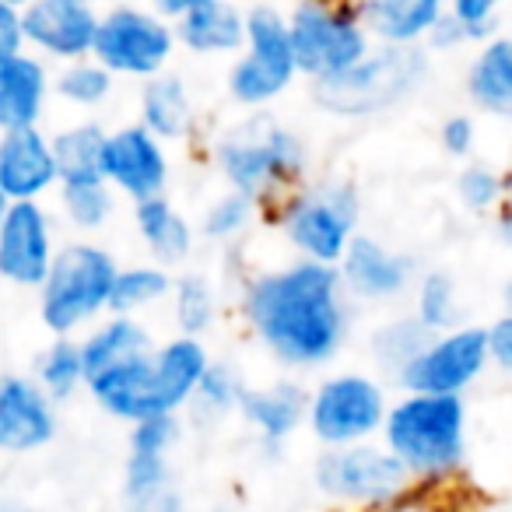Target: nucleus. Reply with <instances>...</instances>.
<instances>
[{
    "label": "nucleus",
    "mask_w": 512,
    "mask_h": 512,
    "mask_svg": "<svg viewBox=\"0 0 512 512\" xmlns=\"http://www.w3.org/2000/svg\"><path fill=\"white\" fill-rule=\"evenodd\" d=\"M116 78L99 64L95 57L74 60V64H64L53 78V88L64 102L78 109H99L102 102L113 95Z\"/></svg>",
    "instance_id": "nucleus-36"
},
{
    "label": "nucleus",
    "mask_w": 512,
    "mask_h": 512,
    "mask_svg": "<svg viewBox=\"0 0 512 512\" xmlns=\"http://www.w3.org/2000/svg\"><path fill=\"white\" fill-rule=\"evenodd\" d=\"M288 32L299 74L313 85L351 71L376 50L355 0H295Z\"/></svg>",
    "instance_id": "nucleus-7"
},
{
    "label": "nucleus",
    "mask_w": 512,
    "mask_h": 512,
    "mask_svg": "<svg viewBox=\"0 0 512 512\" xmlns=\"http://www.w3.org/2000/svg\"><path fill=\"white\" fill-rule=\"evenodd\" d=\"M242 323L267 355L292 372L323 369L348 341V292L337 267L295 260L242 285Z\"/></svg>",
    "instance_id": "nucleus-1"
},
{
    "label": "nucleus",
    "mask_w": 512,
    "mask_h": 512,
    "mask_svg": "<svg viewBox=\"0 0 512 512\" xmlns=\"http://www.w3.org/2000/svg\"><path fill=\"white\" fill-rule=\"evenodd\" d=\"M200 0H151V11H158L162 18H169V22H176L179 15H186L190 8H197Z\"/></svg>",
    "instance_id": "nucleus-46"
},
{
    "label": "nucleus",
    "mask_w": 512,
    "mask_h": 512,
    "mask_svg": "<svg viewBox=\"0 0 512 512\" xmlns=\"http://www.w3.org/2000/svg\"><path fill=\"white\" fill-rule=\"evenodd\" d=\"M193 120H197V106L179 74L165 71L141 85V120L137 123L151 130L162 144L183 141L193 130Z\"/></svg>",
    "instance_id": "nucleus-26"
},
{
    "label": "nucleus",
    "mask_w": 512,
    "mask_h": 512,
    "mask_svg": "<svg viewBox=\"0 0 512 512\" xmlns=\"http://www.w3.org/2000/svg\"><path fill=\"white\" fill-rule=\"evenodd\" d=\"M36 379L53 400H71L78 390L88 386L85 358H81V341L78 337H53L50 348L39 355L36 362Z\"/></svg>",
    "instance_id": "nucleus-32"
},
{
    "label": "nucleus",
    "mask_w": 512,
    "mask_h": 512,
    "mask_svg": "<svg viewBox=\"0 0 512 512\" xmlns=\"http://www.w3.org/2000/svg\"><path fill=\"white\" fill-rule=\"evenodd\" d=\"M509 306H512V281H509Z\"/></svg>",
    "instance_id": "nucleus-49"
},
{
    "label": "nucleus",
    "mask_w": 512,
    "mask_h": 512,
    "mask_svg": "<svg viewBox=\"0 0 512 512\" xmlns=\"http://www.w3.org/2000/svg\"><path fill=\"white\" fill-rule=\"evenodd\" d=\"M50 67L36 53H18V57L0 64V134L4 130L39 127L50 99Z\"/></svg>",
    "instance_id": "nucleus-22"
},
{
    "label": "nucleus",
    "mask_w": 512,
    "mask_h": 512,
    "mask_svg": "<svg viewBox=\"0 0 512 512\" xmlns=\"http://www.w3.org/2000/svg\"><path fill=\"white\" fill-rule=\"evenodd\" d=\"M25 25H22V8L15 4H4L0 0V64L18 53H25Z\"/></svg>",
    "instance_id": "nucleus-43"
},
{
    "label": "nucleus",
    "mask_w": 512,
    "mask_h": 512,
    "mask_svg": "<svg viewBox=\"0 0 512 512\" xmlns=\"http://www.w3.org/2000/svg\"><path fill=\"white\" fill-rule=\"evenodd\" d=\"M256 214H260L256 200H249L246 193L225 190L207 204L204 218H200V232L214 242H232V239H239L249 225H253Z\"/></svg>",
    "instance_id": "nucleus-38"
},
{
    "label": "nucleus",
    "mask_w": 512,
    "mask_h": 512,
    "mask_svg": "<svg viewBox=\"0 0 512 512\" xmlns=\"http://www.w3.org/2000/svg\"><path fill=\"white\" fill-rule=\"evenodd\" d=\"M498 8H502V0H449V15L467 29L470 43H488L495 32V18Z\"/></svg>",
    "instance_id": "nucleus-41"
},
{
    "label": "nucleus",
    "mask_w": 512,
    "mask_h": 512,
    "mask_svg": "<svg viewBox=\"0 0 512 512\" xmlns=\"http://www.w3.org/2000/svg\"><path fill=\"white\" fill-rule=\"evenodd\" d=\"M176 25L151 8L123 4L102 15L92 57L113 78L151 81L165 74L169 60L176 57Z\"/></svg>",
    "instance_id": "nucleus-12"
},
{
    "label": "nucleus",
    "mask_w": 512,
    "mask_h": 512,
    "mask_svg": "<svg viewBox=\"0 0 512 512\" xmlns=\"http://www.w3.org/2000/svg\"><path fill=\"white\" fill-rule=\"evenodd\" d=\"M491 365L488 327H456L432 334V341L411 358L397 376L404 393H435V397H463L484 369Z\"/></svg>",
    "instance_id": "nucleus-13"
},
{
    "label": "nucleus",
    "mask_w": 512,
    "mask_h": 512,
    "mask_svg": "<svg viewBox=\"0 0 512 512\" xmlns=\"http://www.w3.org/2000/svg\"><path fill=\"white\" fill-rule=\"evenodd\" d=\"M379 442L418 484H442L467 460V404L463 397L404 393L386 411Z\"/></svg>",
    "instance_id": "nucleus-4"
},
{
    "label": "nucleus",
    "mask_w": 512,
    "mask_h": 512,
    "mask_svg": "<svg viewBox=\"0 0 512 512\" xmlns=\"http://www.w3.org/2000/svg\"><path fill=\"white\" fill-rule=\"evenodd\" d=\"M348 299L358 302H393L414 288V260L400 249H390L376 235H355L348 253L337 264Z\"/></svg>",
    "instance_id": "nucleus-17"
},
{
    "label": "nucleus",
    "mask_w": 512,
    "mask_h": 512,
    "mask_svg": "<svg viewBox=\"0 0 512 512\" xmlns=\"http://www.w3.org/2000/svg\"><path fill=\"white\" fill-rule=\"evenodd\" d=\"M155 351L148 330L137 316H116L109 313V320L95 323L85 337H81V358H85V372L88 379L99 376V372L123 365L130 358H141Z\"/></svg>",
    "instance_id": "nucleus-28"
},
{
    "label": "nucleus",
    "mask_w": 512,
    "mask_h": 512,
    "mask_svg": "<svg viewBox=\"0 0 512 512\" xmlns=\"http://www.w3.org/2000/svg\"><path fill=\"white\" fill-rule=\"evenodd\" d=\"M299 78L288 11L256 4L246 11V46L228 67V95L242 109H264L278 102Z\"/></svg>",
    "instance_id": "nucleus-9"
},
{
    "label": "nucleus",
    "mask_w": 512,
    "mask_h": 512,
    "mask_svg": "<svg viewBox=\"0 0 512 512\" xmlns=\"http://www.w3.org/2000/svg\"><path fill=\"white\" fill-rule=\"evenodd\" d=\"M463 88L474 109L512 120V36H491L477 46Z\"/></svg>",
    "instance_id": "nucleus-25"
},
{
    "label": "nucleus",
    "mask_w": 512,
    "mask_h": 512,
    "mask_svg": "<svg viewBox=\"0 0 512 512\" xmlns=\"http://www.w3.org/2000/svg\"><path fill=\"white\" fill-rule=\"evenodd\" d=\"M211 369L200 337H169L155 351L88 379L85 390L116 421L137 425L155 414H179L193 404L204 372Z\"/></svg>",
    "instance_id": "nucleus-2"
},
{
    "label": "nucleus",
    "mask_w": 512,
    "mask_h": 512,
    "mask_svg": "<svg viewBox=\"0 0 512 512\" xmlns=\"http://www.w3.org/2000/svg\"><path fill=\"white\" fill-rule=\"evenodd\" d=\"M57 439V400L32 376L0 379V453H39Z\"/></svg>",
    "instance_id": "nucleus-18"
},
{
    "label": "nucleus",
    "mask_w": 512,
    "mask_h": 512,
    "mask_svg": "<svg viewBox=\"0 0 512 512\" xmlns=\"http://www.w3.org/2000/svg\"><path fill=\"white\" fill-rule=\"evenodd\" d=\"M120 264L106 246L78 239L60 246L50 278L39 288V320L53 337H74L113 306Z\"/></svg>",
    "instance_id": "nucleus-5"
},
{
    "label": "nucleus",
    "mask_w": 512,
    "mask_h": 512,
    "mask_svg": "<svg viewBox=\"0 0 512 512\" xmlns=\"http://www.w3.org/2000/svg\"><path fill=\"white\" fill-rule=\"evenodd\" d=\"M316 488L351 512H376L400 502L414 488L407 467L383 442H358V446L323 449L316 456Z\"/></svg>",
    "instance_id": "nucleus-10"
},
{
    "label": "nucleus",
    "mask_w": 512,
    "mask_h": 512,
    "mask_svg": "<svg viewBox=\"0 0 512 512\" xmlns=\"http://www.w3.org/2000/svg\"><path fill=\"white\" fill-rule=\"evenodd\" d=\"M172 271L158 264H130L120 267L116 274V288H113V306L109 313L116 316H137L144 309H155L158 302H165L172 295Z\"/></svg>",
    "instance_id": "nucleus-31"
},
{
    "label": "nucleus",
    "mask_w": 512,
    "mask_h": 512,
    "mask_svg": "<svg viewBox=\"0 0 512 512\" xmlns=\"http://www.w3.org/2000/svg\"><path fill=\"white\" fill-rule=\"evenodd\" d=\"M50 190H60L53 137H46L39 127L4 130L0 134V193L11 204H25V200H43Z\"/></svg>",
    "instance_id": "nucleus-19"
},
{
    "label": "nucleus",
    "mask_w": 512,
    "mask_h": 512,
    "mask_svg": "<svg viewBox=\"0 0 512 512\" xmlns=\"http://www.w3.org/2000/svg\"><path fill=\"white\" fill-rule=\"evenodd\" d=\"M414 320L428 334H446V330L463 327V302L456 278L446 271H428L414 281Z\"/></svg>",
    "instance_id": "nucleus-30"
},
{
    "label": "nucleus",
    "mask_w": 512,
    "mask_h": 512,
    "mask_svg": "<svg viewBox=\"0 0 512 512\" xmlns=\"http://www.w3.org/2000/svg\"><path fill=\"white\" fill-rule=\"evenodd\" d=\"M179 435H183L179 414H155V418H144V421H137V425H130L127 449H137V453L172 456Z\"/></svg>",
    "instance_id": "nucleus-40"
},
{
    "label": "nucleus",
    "mask_w": 512,
    "mask_h": 512,
    "mask_svg": "<svg viewBox=\"0 0 512 512\" xmlns=\"http://www.w3.org/2000/svg\"><path fill=\"white\" fill-rule=\"evenodd\" d=\"M134 228L151 253V264L172 267L186 264L193 253V225L169 197H151L134 204Z\"/></svg>",
    "instance_id": "nucleus-24"
},
{
    "label": "nucleus",
    "mask_w": 512,
    "mask_h": 512,
    "mask_svg": "<svg viewBox=\"0 0 512 512\" xmlns=\"http://www.w3.org/2000/svg\"><path fill=\"white\" fill-rule=\"evenodd\" d=\"M60 211L78 232H99L116 211V190L106 179L60 183Z\"/></svg>",
    "instance_id": "nucleus-34"
},
{
    "label": "nucleus",
    "mask_w": 512,
    "mask_h": 512,
    "mask_svg": "<svg viewBox=\"0 0 512 512\" xmlns=\"http://www.w3.org/2000/svg\"><path fill=\"white\" fill-rule=\"evenodd\" d=\"M4 4H15V8H25V4H32V0H4Z\"/></svg>",
    "instance_id": "nucleus-48"
},
{
    "label": "nucleus",
    "mask_w": 512,
    "mask_h": 512,
    "mask_svg": "<svg viewBox=\"0 0 512 512\" xmlns=\"http://www.w3.org/2000/svg\"><path fill=\"white\" fill-rule=\"evenodd\" d=\"M309 414V390L295 379H278L267 386H246L239 400V418L260 435L267 446L288 442Z\"/></svg>",
    "instance_id": "nucleus-20"
},
{
    "label": "nucleus",
    "mask_w": 512,
    "mask_h": 512,
    "mask_svg": "<svg viewBox=\"0 0 512 512\" xmlns=\"http://www.w3.org/2000/svg\"><path fill=\"white\" fill-rule=\"evenodd\" d=\"M8 207H11V200L0 193V221H4V214H8Z\"/></svg>",
    "instance_id": "nucleus-47"
},
{
    "label": "nucleus",
    "mask_w": 512,
    "mask_h": 512,
    "mask_svg": "<svg viewBox=\"0 0 512 512\" xmlns=\"http://www.w3.org/2000/svg\"><path fill=\"white\" fill-rule=\"evenodd\" d=\"M123 505H127V512H183V498L172 488L169 456L127 449V463H123Z\"/></svg>",
    "instance_id": "nucleus-27"
},
{
    "label": "nucleus",
    "mask_w": 512,
    "mask_h": 512,
    "mask_svg": "<svg viewBox=\"0 0 512 512\" xmlns=\"http://www.w3.org/2000/svg\"><path fill=\"white\" fill-rule=\"evenodd\" d=\"M57 225L43 200L11 204L0 221V278L18 288H43L57 260Z\"/></svg>",
    "instance_id": "nucleus-14"
},
{
    "label": "nucleus",
    "mask_w": 512,
    "mask_h": 512,
    "mask_svg": "<svg viewBox=\"0 0 512 512\" xmlns=\"http://www.w3.org/2000/svg\"><path fill=\"white\" fill-rule=\"evenodd\" d=\"M358 193L351 183H323V186H302L285 204L271 211L274 225L285 232L299 260L337 267L341 256L358 235Z\"/></svg>",
    "instance_id": "nucleus-8"
},
{
    "label": "nucleus",
    "mask_w": 512,
    "mask_h": 512,
    "mask_svg": "<svg viewBox=\"0 0 512 512\" xmlns=\"http://www.w3.org/2000/svg\"><path fill=\"white\" fill-rule=\"evenodd\" d=\"M390 400L379 379L365 372H334L309 390L306 425L323 449L358 446L383 432Z\"/></svg>",
    "instance_id": "nucleus-11"
},
{
    "label": "nucleus",
    "mask_w": 512,
    "mask_h": 512,
    "mask_svg": "<svg viewBox=\"0 0 512 512\" xmlns=\"http://www.w3.org/2000/svg\"><path fill=\"white\" fill-rule=\"evenodd\" d=\"M214 165H218L228 190L246 193L249 200H256L260 214H271L295 190L306 186L309 151L295 130L256 113L235 123L214 144Z\"/></svg>",
    "instance_id": "nucleus-3"
},
{
    "label": "nucleus",
    "mask_w": 512,
    "mask_h": 512,
    "mask_svg": "<svg viewBox=\"0 0 512 512\" xmlns=\"http://www.w3.org/2000/svg\"><path fill=\"white\" fill-rule=\"evenodd\" d=\"M428 341H432V334H428L414 316H397V320L383 323V327L372 334L369 348H372V358H376L379 369L390 372V376L397 379Z\"/></svg>",
    "instance_id": "nucleus-35"
},
{
    "label": "nucleus",
    "mask_w": 512,
    "mask_h": 512,
    "mask_svg": "<svg viewBox=\"0 0 512 512\" xmlns=\"http://www.w3.org/2000/svg\"><path fill=\"white\" fill-rule=\"evenodd\" d=\"M22 25L29 50L64 67L92 57L102 15L92 0H32L22 8Z\"/></svg>",
    "instance_id": "nucleus-15"
},
{
    "label": "nucleus",
    "mask_w": 512,
    "mask_h": 512,
    "mask_svg": "<svg viewBox=\"0 0 512 512\" xmlns=\"http://www.w3.org/2000/svg\"><path fill=\"white\" fill-rule=\"evenodd\" d=\"M428 78L425 46H376L351 71L330 81H316L313 102L330 116H376L407 102Z\"/></svg>",
    "instance_id": "nucleus-6"
},
{
    "label": "nucleus",
    "mask_w": 512,
    "mask_h": 512,
    "mask_svg": "<svg viewBox=\"0 0 512 512\" xmlns=\"http://www.w3.org/2000/svg\"><path fill=\"white\" fill-rule=\"evenodd\" d=\"M467 43H470L467 29H463V25L456 22V18L449 15V11H446V18H442V22L432 29V36L425 39V46H428V50H439V53L460 50V46H467Z\"/></svg>",
    "instance_id": "nucleus-45"
},
{
    "label": "nucleus",
    "mask_w": 512,
    "mask_h": 512,
    "mask_svg": "<svg viewBox=\"0 0 512 512\" xmlns=\"http://www.w3.org/2000/svg\"><path fill=\"white\" fill-rule=\"evenodd\" d=\"M505 197H509V179L491 165L470 162L456 176V200L470 214H495L505 204Z\"/></svg>",
    "instance_id": "nucleus-37"
},
{
    "label": "nucleus",
    "mask_w": 512,
    "mask_h": 512,
    "mask_svg": "<svg viewBox=\"0 0 512 512\" xmlns=\"http://www.w3.org/2000/svg\"><path fill=\"white\" fill-rule=\"evenodd\" d=\"M172 320L183 337H204L218 320V295L204 274H179L172 285Z\"/></svg>",
    "instance_id": "nucleus-33"
},
{
    "label": "nucleus",
    "mask_w": 512,
    "mask_h": 512,
    "mask_svg": "<svg viewBox=\"0 0 512 512\" xmlns=\"http://www.w3.org/2000/svg\"><path fill=\"white\" fill-rule=\"evenodd\" d=\"M109 130L99 123H74L53 134V155H57L60 183H81V179H102V151H106Z\"/></svg>",
    "instance_id": "nucleus-29"
},
{
    "label": "nucleus",
    "mask_w": 512,
    "mask_h": 512,
    "mask_svg": "<svg viewBox=\"0 0 512 512\" xmlns=\"http://www.w3.org/2000/svg\"><path fill=\"white\" fill-rule=\"evenodd\" d=\"M355 4L379 46H425V39L449 11V0H355Z\"/></svg>",
    "instance_id": "nucleus-23"
},
{
    "label": "nucleus",
    "mask_w": 512,
    "mask_h": 512,
    "mask_svg": "<svg viewBox=\"0 0 512 512\" xmlns=\"http://www.w3.org/2000/svg\"><path fill=\"white\" fill-rule=\"evenodd\" d=\"M439 144L449 158H470L477 144V123L467 113H453L442 120L439 127Z\"/></svg>",
    "instance_id": "nucleus-42"
},
{
    "label": "nucleus",
    "mask_w": 512,
    "mask_h": 512,
    "mask_svg": "<svg viewBox=\"0 0 512 512\" xmlns=\"http://www.w3.org/2000/svg\"><path fill=\"white\" fill-rule=\"evenodd\" d=\"M169 172V151L151 130H144L141 123L109 130L106 151H102V179L116 193L130 197L134 204L165 197Z\"/></svg>",
    "instance_id": "nucleus-16"
},
{
    "label": "nucleus",
    "mask_w": 512,
    "mask_h": 512,
    "mask_svg": "<svg viewBox=\"0 0 512 512\" xmlns=\"http://www.w3.org/2000/svg\"><path fill=\"white\" fill-rule=\"evenodd\" d=\"M172 25L176 43L193 57H239L246 46V11L232 0H200Z\"/></svg>",
    "instance_id": "nucleus-21"
},
{
    "label": "nucleus",
    "mask_w": 512,
    "mask_h": 512,
    "mask_svg": "<svg viewBox=\"0 0 512 512\" xmlns=\"http://www.w3.org/2000/svg\"><path fill=\"white\" fill-rule=\"evenodd\" d=\"M488 351H491V365L512 372V306L488 327Z\"/></svg>",
    "instance_id": "nucleus-44"
},
{
    "label": "nucleus",
    "mask_w": 512,
    "mask_h": 512,
    "mask_svg": "<svg viewBox=\"0 0 512 512\" xmlns=\"http://www.w3.org/2000/svg\"><path fill=\"white\" fill-rule=\"evenodd\" d=\"M242 393H246V383L239 379V372L228 362H211V369L204 372L197 386L193 407L204 418H225V414H239Z\"/></svg>",
    "instance_id": "nucleus-39"
}]
</instances>
